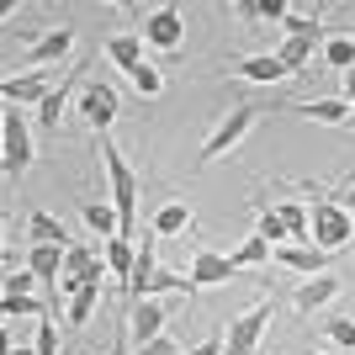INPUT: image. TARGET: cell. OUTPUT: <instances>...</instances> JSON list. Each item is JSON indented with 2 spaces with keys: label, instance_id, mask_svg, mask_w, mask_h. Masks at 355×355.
I'll list each match as a JSON object with an SVG mask.
<instances>
[{
  "label": "cell",
  "instance_id": "1",
  "mask_svg": "<svg viewBox=\"0 0 355 355\" xmlns=\"http://www.w3.org/2000/svg\"><path fill=\"white\" fill-rule=\"evenodd\" d=\"M266 117V106L260 101H234L228 112H223V122L207 133V144H202V154H196V170H207V164H218V159H228L244 138L254 133V122Z\"/></svg>",
  "mask_w": 355,
  "mask_h": 355
},
{
  "label": "cell",
  "instance_id": "2",
  "mask_svg": "<svg viewBox=\"0 0 355 355\" xmlns=\"http://www.w3.org/2000/svg\"><path fill=\"white\" fill-rule=\"evenodd\" d=\"M101 164H106V180H112V207H117V223H122V239H138V170L128 164L112 138H101Z\"/></svg>",
  "mask_w": 355,
  "mask_h": 355
},
{
  "label": "cell",
  "instance_id": "3",
  "mask_svg": "<svg viewBox=\"0 0 355 355\" xmlns=\"http://www.w3.org/2000/svg\"><path fill=\"white\" fill-rule=\"evenodd\" d=\"M32 159H37V148H32V122L21 117V106H11L6 122H0V175L16 186V180L32 170Z\"/></svg>",
  "mask_w": 355,
  "mask_h": 355
},
{
  "label": "cell",
  "instance_id": "4",
  "mask_svg": "<svg viewBox=\"0 0 355 355\" xmlns=\"http://www.w3.org/2000/svg\"><path fill=\"white\" fill-rule=\"evenodd\" d=\"M350 234H355V218L345 207H334L329 196H318L308 207V244L313 250H350Z\"/></svg>",
  "mask_w": 355,
  "mask_h": 355
},
{
  "label": "cell",
  "instance_id": "5",
  "mask_svg": "<svg viewBox=\"0 0 355 355\" xmlns=\"http://www.w3.org/2000/svg\"><path fill=\"white\" fill-rule=\"evenodd\" d=\"M96 59H80V64H69V74H64L59 85L48 90L43 101L32 106V128H43V133H59V122H64V106L74 101V96H80V85H85V69Z\"/></svg>",
  "mask_w": 355,
  "mask_h": 355
},
{
  "label": "cell",
  "instance_id": "6",
  "mask_svg": "<svg viewBox=\"0 0 355 355\" xmlns=\"http://www.w3.org/2000/svg\"><path fill=\"white\" fill-rule=\"evenodd\" d=\"M74 112L90 122V133L112 138V122H117L122 101H117V90L106 85V80H85V85H80V96H74Z\"/></svg>",
  "mask_w": 355,
  "mask_h": 355
},
{
  "label": "cell",
  "instance_id": "7",
  "mask_svg": "<svg viewBox=\"0 0 355 355\" xmlns=\"http://www.w3.org/2000/svg\"><path fill=\"white\" fill-rule=\"evenodd\" d=\"M138 37H144V48H154V53H164V59H175L180 37H186V16H180V6L148 11L144 21H138Z\"/></svg>",
  "mask_w": 355,
  "mask_h": 355
},
{
  "label": "cell",
  "instance_id": "8",
  "mask_svg": "<svg viewBox=\"0 0 355 355\" xmlns=\"http://www.w3.org/2000/svg\"><path fill=\"white\" fill-rule=\"evenodd\" d=\"M270 329V302L260 297V302H250L244 313H234L228 318V334H223V355H254V345H260V334Z\"/></svg>",
  "mask_w": 355,
  "mask_h": 355
},
{
  "label": "cell",
  "instance_id": "9",
  "mask_svg": "<svg viewBox=\"0 0 355 355\" xmlns=\"http://www.w3.org/2000/svg\"><path fill=\"white\" fill-rule=\"evenodd\" d=\"M69 48H74V27H48V32H37V37H27L21 64H27V69H53Z\"/></svg>",
  "mask_w": 355,
  "mask_h": 355
},
{
  "label": "cell",
  "instance_id": "10",
  "mask_svg": "<svg viewBox=\"0 0 355 355\" xmlns=\"http://www.w3.org/2000/svg\"><path fill=\"white\" fill-rule=\"evenodd\" d=\"M53 90V69H21L11 80H0V101L6 106H37Z\"/></svg>",
  "mask_w": 355,
  "mask_h": 355
},
{
  "label": "cell",
  "instance_id": "11",
  "mask_svg": "<svg viewBox=\"0 0 355 355\" xmlns=\"http://www.w3.org/2000/svg\"><path fill=\"white\" fill-rule=\"evenodd\" d=\"M186 276H191V292H202V286H228L239 270H234V260H228L223 250H207V244H196L191 270H186Z\"/></svg>",
  "mask_w": 355,
  "mask_h": 355
},
{
  "label": "cell",
  "instance_id": "12",
  "mask_svg": "<svg viewBox=\"0 0 355 355\" xmlns=\"http://www.w3.org/2000/svg\"><path fill=\"white\" fill-rule=\"evenodd\" d=\"M270 260H276L282 270H292V276H324V270L334 266V254H329V250H313V244H276Z\"/></svg>",
  "mask_w": 355,
  "mask_h": 355
},
{
  "label": "cell",
  "instance_id": "13",
  "mask_svg": "<svg viewBox=\"0 0 355 355\" xmlns=\"http://www.w3.org/2000/svg\"><path fill=\"white\" fill-rule=\"evenodd\" d=\"M340 292H345V282L334 276V270H324V276H308V282H302V286L292 292V308L302 313V318H313V313H318V308H329V302H334Z\"/></svg>",
  "mask_w": 355,
  "mask_h": 355
},
{
  "label": "cell",
  "instance_id": "14",
  "mask_svg": "<svg viewBox=\"0 0 355 355\" xmlns=\"http://www.w3.org/2000/svg\"><path fill=\"white\" fill-rule=\"evenodd\" d=\"M286 112L308 122H324V128H350V101L345 96H324V101H286Z\"/></svg>",
  "mask_w": 355,
  "mask_h": 355
},
{
  "label": "cell",
  "instance_id": "15",
  "mask_svg": "<svg viewBox=\"0 0 355 355\" xmlns=\"http://www.w3.org/2000/svg\"><path fill=\"white\" fill-rule=\"evenodd\" d=\"M164 318H170V313L159 308V297H144V302H133V308H128V329H133V345L159 340V334H164Z\"/></svg>",
  "mask_w": 355,
  "mask_h": 355
},
{
  "label": "cell",
  "instance_id": "16",
  "mask_svg": "<svg viewBox=\"0 0 355 355\" xmlns=\"http://www.w3.org/2000/svg\"><path fill=\"white\" fill-rule=\"evenodd\" d=\"M228 74L250 80V85H276V80H286V64L276 59V53H250V59H234V64H228Z\"/></svg>",
  "mask_w": 355,
  "mask_h": 355
},
{
  "label": "cell",
  "instance_id": "17",
  "mask_svg": "<svg viewBox=\"0 0 355 355\" xmlns=\"http://www.w3.org/2000/svg\"><path fill=\"white\" fill-rule=\"evenodd\" d=\"M27 239H32V244H59V250L74 244V234L64 228V218H53V212H43V207L27 212Z\"/></svg>",
  "mask_w": 355,
  "mask_h": 355
},
{
  "label": "cell",
  "instance_id": "18",
  "mask_svg": "<svg viewBox=\"0 0 355 355\" xmlns=\"http://www.w3.org/2000/svg\"><path fill=\"white\" fill-rule=\"evenodd\" d=\"M106 59L117 64L122 74H133L138 64H144V37H138V32H112V37H106Z\"/></svg>",
  "mask_w": 355,
  "mask_h": 355
},
{
  "label": "cell",
  "instance_id": "19",
  "mask_svg": "<svg viewBox=\"0 0 355 355\" xmlns=\"http://www.w3.org/2000/svg\"><path fill=\"white\" fill-rule=\"evenodd\" d=\"M80 218H85V228H90L96 239H122L117 207H112V202H101V196H96V202H80Z\"/></svg>",
  "mask_w": 355,
  "mask_h": 355
},
{
  "label": "cell",
  "instance_id": "20",
  "mask_svg": "<svg viewBox=\"0 0 355 355\" xmlns=\"http://www.w3.org/2000/svg\"><path fill=\"white\" fill-rule=\"evenodd\" d=\"M101 286L106 282H85L80 292L69 297V313H64V324H69V334H80V329L96 318V302H101Z\"/></svg>",
  "mask_w": 355,
  "mask_h": 355
},
{
  "label": "cell",
  "instance_id": "21",
  "mask_svg": "<svg viewBox=\"0 0 355 355\" xmlns=\"http://www.w3.org/2000/svg\"><path fill=\"white\" fill-rule=\"evenodd\" d=\"M186 228H191V207H186V202H164V207L154 212V223H148L154 239H180Z\"/></svg>",
  "mask_w": 355,
  "mask_h": 355
},
{
  "label": "cell",
  "instance_id": "22",
  "mask_svg": "<svg viewBox=\"0 0 355 355\" xmlns=\"http://www.w3.org/2000/svg\"><path fill=\"white\" fill-rule=\"evenodd\" d=\"M0 318H53L48 297H11L0 292Z\"/></svg>",
  "mask_w": 355,
  "mask_h": 355
},
{
  "label": "cell",
  "instance_id": "23",
  "mask_svg": "<svg viewBox=\"0 0 355 355\" xmlns=\"http://www.w3.org/2000/svg\"><path fill=\"white\" fill-rule=\"evenodd\" d=\"M101 254H106V276H122V282H128V270H133L138 244H133V239H106V244H101Z\"/></svg>",
  "mask_w": 355,
  "mask_h": 355
},
{
  "label": "cell",
  "instance_id": "24",
  "mask_svg": "<svg viewBox=\"0 0 355 355\" xmlns=\"http://www.w3.org/2000/svg\"><path fill=\"white\" fill-rule=\"evenodd\" d=\"M313 53H318V43H302V37H282V48H276V59L286 64V74L313 69Z\"/></svg>",
  "mask_w": 355,
  "mask_h": 355
},
{
  "label": "cell",
  "instance_id": "25",
  "mask_svg": "<svg viewBox=\"0 0 355 355\" xmlns=\"http://www.w3.org/2000/svg\"><path fill=\"white\" fill-rule=\"evenodd\" d=\"M228 260H234V270H260V266L270 260V244H266L260 234H250V239H244V244H239L234 254H228Z\"/></svg>",
  "mask_w": 355,
  "mask_h": 355
},
{
  "label": "cell",
  "instance_id": "26",
  "mask_svg": "<svg viewBox=\"0 0 355 355\" xmlns=\"http://www.w3.org/2000/svg\"><path fill=\"white\" fill-rule=\"evenodd\" d=\"M250 202L260 207V223H254V234L266 239L270 250H276V244H286V228H282V218H276V207H266V196H260V191H254Z\"/></svg>",
  "mask_w": 355,
  "mask_h": 355
},
{
  "label": "cell",
  "instance_id": "27",
  "mask_svg": "<svg viewBox=\"0 0 355 355\" xmlns=\"http://www.w3.org/2000/svg\"><path fill=\"white\" fill-rule=\"evenodd\" d=\"M276 218H282V228H286L292 244H308V207H302V202H282Z\"/></svg>",
  "mask_w": 355,
  "mask_h": 355
},
{
  "label": "cell",
  "instance_id": "28",
  "mask_svg": "<svg viewBox=\"0 0 355 355\" xmlns=\"http://www.w3.org/2000/svg\"><path fill=\"white\" fill-rule=\"evenodd\" d=\"M282 32H286V37H302V43H318V16L286 11V16H282Z\"/></svg>",
  "mask_w": 355,
  "mask_h": 355
},
{
  "label": "cell",
  "instance_id": "29",
  "mask_svg": "<svg viewBox=\"0 0 355 355\" xmlns=\"http://www.w3.org/2000/svg\"><path fill=\"white\" fill-rule=\"evenodd\" d=\"M128 80H133V85H138V96H148V101H154V96H159V90H164V74H159V64H138V69L133 74H128Z\"/></svg>",
  "mask_w": 355,
  "mask_h": 355
},
{
  "label": "cell",
  "instance_id": "30",
  "mask_svg": "<svg viewBox=\"0 0 355 355\" xmlns=\"http://www.w3.org/2000/svg\"><path fill=\"white\" fill-rule=\"evenodd\" d=\"M0 282H6V292L11 297H37V276H32V270H11V276H0Z\"/></svg>",
  "mask_w": 355,
  "mask_h": 355
},
{
  "label": "cell",
  "instance_id": "31",
  "mask_svg": "<svg viewBox=\"0 0 355 355\" xmlns=\"http://www.w3.org/2000/svg\"><path fill=\"white\" fill-rule=\"evenodd\" d=\"M324 329L340 350H355V318H324Z\"/></svg>",
  "mask_w": 355,
  "mask_h": 355
},
{
  "label": "cell",
  "instance_id": "32",
  "mask_svg": "<svg viewBox=\"0 0 355 355\" xmlns=\"http://www.w3.org/2000/svg\"><path fill=\"white\" fill-rule=\"evenodd\" d=\"M32 350H37V355H59V329H53V318H37V340H32Z\"/></svg>",
  "mask_w": 355,
  "mask_h": 355
},
{
  "label": "cell",
  "instance_id": "33",
  "mask_svg": "<svg viewBox=\"0 0 355 355\" xmlns=\"http://www.w3.org/2000/svg\"><path fill=\"white\" fill-rule=\"evenodd\" d=\"M133 355H180V345L170 334H159V340H148V345H133Z\"/></svg>",
  "mask_w": 355,
  "mask_h": 355
},
{
  "label": "cell",
  "instance_id": "34",
  "mask_svg": "<svg viewBox=\"0 0 355 355\" xmlns=\"http://www.w3.org/2000/svg\"><path fill=\"white\" fill-rule=\"evenodd\" d=\"M286 11H292L286 0H260V21H282Z\"/></svg>",
  "mask_w": 355,
  "mask_h": 355
},
{
  "label": "cell",
  "instance_id": "35",
  "mask_svg": "<svg viewBox=\"0 0 355 355\" xmlns=\"http://www.w3.org/2000/svg\"><path fill=\"white\" fill-rule=\"evenodd\" d=\"M186 355H223V334H207L202 345H191Z\"/></svg>",
  "mask_w": 355,
  "mask_h": 355
},
{
  "label": "cell",
  "instance_id": "36",
  "mask_svg": "<svg viewBox=\"0 0 355 355\" xmlns=\"http://www.w3.org/2000/svg\"><path fill=\"white\" fill-rule=\"evenodd\" d=\"M234 16H239V21H260V0H239Z\"/></svg>",
  "mask_w": 355,
  "mask_h": 355
},
{
  "label": "cell",
  "instance_id": "37",
  "mask_svg": "<svg viewBox=\"0 0 355 355\" xmlns=\"http://www.w3.org/2000/svg\"><path fill=\"white\" fill-rule=\"evenodd\" d=\"M11 350H16V340H11V329L0 324V355H11Z\"/></svg>",
  "mask_w": 355,
  "mask_h": 355
},
{
  "label": "cell",
  "instance_id": "38",
  "mask_svg": "<svg viewBox=\"0 0 355 355\" xmlns=\"http://www.w3.org/2000/svg\"><path fill=\"white\" fill-rule=\"evenodd\" d=\"M345 101H350V106H355V69H350V74H345Z\"/></svg>",
  "mask_w": 355,
  "mask_h": 355
},
{
  "label": "cell",
  "instance_id": "39",
  "mask_svg": "<svg viewBox=\"0 0 355 355\" xmlns=\"http://www.w3.org/2000/svg\"><path fill=\"white\" fill-rule=\"evenodd\" d=\"M0 270H6V223H0Z\"/></svg>",
  "mask_w": 355,
  "mask_h": 355
},
{
  "label": "cell",
  "instance_id": "40",
  "mask_svg": "<svg viewBox=\"0 0 355 355\" xmlns=\"http://www.w3.org/2000/svg\"><path fill=\"white\" fill-rule=\"evenodd\" d=\"M11 11H16V0H0V21H6Z\"/></svg>",
  "mask_w": 355,
  "mask_h": 355
},
{
  "label": "cell",
  "instance_id": "41",
  "mask_svg": "<svg viewBox=\"0 0 355 355\" xmlns=\"http://www.w3.org/2000/svg\"><path fill=\"white\" fill-rule=\"evenodd\" d=\"M11 355H37V350H32V345H16V350Z\"/></svg>",
  "mask_w": 355,
  "mask_h": 355
},
{
  "label": "cell",
  "instance_id": "42",
  "mask_svg": "<svg viewBox=\"0 0 355 355\" xmlns=\"http://www.w3.org/2000/svg\"><path fill=\"white\" fill-rule=\"evenodd\" d=\"M6 112H11V106H6V101H0V122H6Z\"/></svg>",
  "mask_w": 355,
  "mask_h": 355
},
{
  "label": "cell",
  "instance_id": "43",
  "mask_svg": "<svg viewBox=\"0 0 355 355\" xmlns=\"http://www.w3.org/2000/svg\"><path fill=\"white\" fill-rule=\"evenodd\" d=\"M350 244H355V234H350Z\"/></svg>",
  "mask_w": 355,
  "mask_h": 355
}]
</instances>
